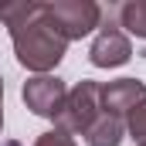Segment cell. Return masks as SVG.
<instances>
[{"label": "cell", "mask_w": 146, "mask_h": 146, "mask_svg": "<svg viewBox=\"0 0 146 146\" xmlns=\"http://www.w3.org/2000/svg\"><path fill=\"white\" fill-rule=\"evenodd\" d=\"M0 102H3V78H0Z\"/></svg>", "instance_id": "11"}, {"label": "cell", "mask_w": 146, "mask_h": 146, "mask_svg": "<svg viewBox=\"0 0 146 146\" xmlns=\"http://www.w3.org/2000/svg\"><path fill=\"white\" fill-rule=\"evenodd\" d=\"M129 58H133V44H129L126 31H119L112 24L109 27H99V34H95L92 48H88V61L95 68H119Z\"/></svg>", "instance_id": "5"}, {"label": "cell", "mask_w": 146, "mask_h": 146, "mask_svg": "<svg viewBox=\"0 0 146 146\" xmlns=\"http://www.w3.org/2000/svg\"><path fill=\"white\" fill-rule=\"evenodd\" d=\"M143 146H146V143H143Z\"/></svg>", "instance_id": "13"}, {"label": "cell", "mask_w": 146, "mask_h": 146, "mask_svg": "<svg viewBox=\"0 0 146 146\" xmlns=\"http://www.w3.org/2000/svg\"><path fill=\"white\" fill-rule=\"evenodd\" d=\"M126 133H129L139 146L146 143V99H143L133 112H129V115H126Z\"/></svg>", "instance_id": "9"}, {"label": "cell", "mask_w": 146, "mask_h": 146, "mask_svg": "<svg viewBox=\"0 0 146 146\" xmlns=\"http://www.w3.org/2000/svg\"><path fill=\"white\" fill-rule=\"evenodd\" d=\"M34 146H78V143H75L68 133H61V129H51V133H41V136L34 139Z\"/></svg>", "instance_id": "10"}, {"label": "cell", "mask_w": 146, "mask_h": 146, "mask_svg": "<svg viewBox=\"0 0 146 146\" xmlns=\"http://www.w3.org/2000/svg\"><path fill=\"white\" fill-rule=\"evenodd\" d=\"M65 95H68V88H65V82L58 75H34L21 88L24 106L34 115H41V119H54L58 109H61V102H65Z\"/></svg>", "instance_id": "4"}, {"label": "cell", "mask_w": 146, "mask_h": 146, "mask_svg": "<svg viewBox=\"0 0 146 146\" xmlns=\"http://www.w3.org/2000/svg\"><path fill=\"white\" fill-rule=\"evenodd\" d=\"M44 14L65 41H78L102 24V7L95 0H51L44 3Z\"/></svg>", "instance_id": "3"}, {"label": "cell", "mask_w": 146, "mask_h": 146, "mask_svg": "<svg viewBox=\"0 0 146 146\" xmlns=\"http://www.w3.org/2000/svg\"><path fill=\"white\" fill-rule=\"evenodd\" d=\"M143 99H146V82L139 78H115L109 85H102V112H109L115 119L129 115Z\"/></svg>", "instance_id": "6"}, {"label": "cell", "mask_w": 146, "mask_h": 146, "mask_svg": "<svg viewBox=\"0 0 146 146\" xmlns=\"http://www.w3.org/2000/svg\"><path fill=\"white\" fill-rule=\"evenodd\" d=\"M126 139V122L115 119L109 112H102L88 129H85V143L88 146H119Z\"/></svg>", "instance_id": "7"}, {"label": "cell", "mask_w": 146, "mask_h": 146, "mask_svg": "<svg viewBox=\"0 0 146 146\" xmlns=\"http://www.w3.org/2000/svg\"><path fill=\"white\" fill-rule=\"evenodd\" d=\"M102 115V85L99 82H78L75 88H68V95H65V102H61V109L54 115V129H61V133H82L85 136V129L95 122Z\"/></svg>", "instance_id": "2"}, {"label": "cell", "mask_w": 146, "mask_h": 146, "mask_svg": "<svg viewBox=\"0 0 146 146\" xmlns=\"http://www.w3.org/2000/svg\"><path fill=\"white\" fill-rule=\"evenodd\" d=\"M10 41H14L17 61L34 75H48L51 68H58V61L68 51V41L58 34L54 24L48 21L44 3H37L31 17H24L21 24L10 27Z\"/></svg>", "instance_id": "1"}, {"label": "cell", "mask_w": 146, "mask_h": 146, "mask_svg": "<svg viewBox=\"0 0 146 146\" xmlns=\"http://www.w3.org/2000/svg\"><path fill=\"white\" fill-rule=\"evenodd\" d=\"M119 31H129L146 41V0H126L119 7Z\"/></svg>", "instance_id": "8"}, {"label": "cell", "mask_w": 146, "mask_h": 146, "mask_svg": "<svg viewBox=\"0 0 146 146\" xmlns=\"http://www.w3.org/2000/svg\"><path fill=\"white\" fill-rule=\"evenodd\" d=\"M0 129H3V109H0Z\"/></svg>", "instance_id": "12"}]
</instances>
